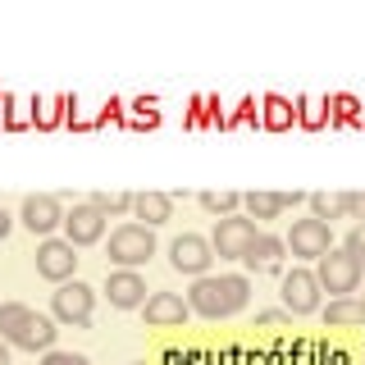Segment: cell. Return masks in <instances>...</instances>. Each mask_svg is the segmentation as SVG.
<instances>
[{"mask_svg":"<svg viewBox=\"0 0 365 365\" xmlns=\"http://www.w3.org/2000/svg\"><path fill=\"white\" fill-rule=\"evenodd\" d=\"M356 302H361V306H365V292H361V297H356Z\"/></svg>","mask_w":365,"mask_h":365,"instance_id":"obj_33","label":"cell"},{"mask_svg":"<svg viewBox=\"0 0 365 365\" xmlns=\"http://www.w3.org/2000/svg\"><path fill=\"white\" fill-rule=\"evenodd\" d=\"M324 324H334V329H347V324H365V306L356 302V297H338V302H329L324 311Z\"/></svg>","mask_w":365,"mask_h":365,"instance_id":"obj_18","label":"cell"},{"mask_svg":"<svg viewBox=\"0 0 365 365\" xmlns=\"http://www.w3.org/2000/svg\"><path fill=\"white\" fill-rule=\"evenodd\" d=\"M315 279H319V288L334 292V302H338V297H356V292H361L365 269H361V260L351 256L347 247H334L329 256L315 260Z\"/></svg>","mask_w":365,"mask_h":365,"instance_id":"obj_2","label":"cell"},{"mask_svg":"<svg viewBox=\"0 0 365 365\" xmlns=\"http://www.w3.org/2000/svg\"><path fill=\"white\" fill-rule=\"evenodd\" d=\"M279 292H283V311L288 315H315V311H324V288H319V279H315V269H306V265H297L283 274V283H279Z\"/></svg>","mask_w":365,"mask_h":365,"instance_id":"obj_6","label":"cell"},{"mask_svg":"<svg viewBox=\"0 0 365 365\" xmlns=\"http://www.w3.org/2000/svg\"><path fill=\"white\" fill-rule=\"evenodd\" d=\"M297 119H302L306 128H324V119H329V101H302Z\"/></svg>","mask_w":365,"mask_h":365,"instance_id":"obj_24","label":"cell"},{"mask_svg":"<svg viewBox=\"0 0 365 365\" xmlns=\"http://www.w3.org/2000/svg\"><path fill=\"white\" fill-rule=\"evenodd\" d=\"M133 197H137V192H91L87 201L110 220V215H128V210H133Z\"/></svg>","mask_w":365,"mask_h":365,"instance_id":"obj_23","label":"cell"},{"mask_svg":"<svg viewBox=\"0 0 365 365\" xmlns=\"http://www.w3.org/2000/svg\"><path fill=\"white\" fill-rule=\"evenodd\" d=\"M251 302V279L247 274H205L187 288V306L201 319H233Z\"/></svg>","mask_w":365,"mask_h":365,"instance_id":"obj_1","label":"cell"},{"mask_svg":"<svg viewBox=\"0 0 365 365\" xmlns=\"http://www.w3.org/2000/svg\"><path fill=\"white\" fill-rule=\"evenodd\" d=\"M28 315H32V306H23V302H0V338H14L23 324H28Z\"/></svg>","mask_w":365,"mask_h":365,"instance_id":"obj_22","label":"cell"},{"mask_svg":"<svg viewBox=\"0 0 365 365\" xmlns=\"http://www.w3.org/2000/svg\"><path fill=\"white\" fill-rule=\"evenodd\" d=\"M91 311H96V288H87L83 279L60 283V288L51 292V319H55V324L87 329L91 324Z\"/></svg>","mask_w":365,"mask_h":365,"instance_id":"obj_4","label":"cell"},{"mask_svg":"<svg viewBox=\"0 0 365 365\" xmlns=\"http://www.w3.org/2000/svg\"><path fill=\"white\" fill-rule=\"evenodd\" d=\"M283 242H288V251L297 260H319V256L334 251V228H329L324 220H315V215H306V220H292Z\"/></svg>","mask_w":365,"mask_h":365,"instance_id":"obj_7","label":"cell"},{"mask_svg":"<svg viewBox=\"0 0 365 365\" xmlns=\"http://www.w3.org/2000/svg\"><path fill=\"white\" fill-rule=\"evenodd\" d=\"M288 256V242H283L279 233H265L260 228V237L247 247V256H242V265L247 269H269V274H279V260Z\"/></svg>","mask_w":365,"mask_h":365,"instance_id":"obj_15","label":"cell"},{"mask_svg":"<svg viewBox=\"0 0 365 365\" xmlns=\"http://www.w3.org/2000/svg\"><path fill=\"white\" fill-rule=\"evenodd\" d=\"M133 215H137L146 228H160V224L174 220V197H169V192L146 187V192H137V197H133Z\"/></svg>","mask_w":365,"mask_h":365,"instance_id":"obj_16","label":"cell"},{"mask_svg":"<svg viewBox=\"0 0 365 365\" xmlns=\"http://www.w3.org/2000/svg\"><path fill=\"white\" fill-rule=\"evenodd\" d=\"M55 334H60V324H55L51 315H37V311H32V315H28V324H23L14 338H9V347L41 351V356H46V351H55Z\"/></svg>","mask_w":365,"mask_h":365,"instance_id":"obj_14","label":"cell"},{"mask_svg":"<svg viewBox=\"0 0 365 365\" xmlns=\"http://www.w3.org/2000/svg\"><path fill=\"white\" fill-rule=\"evenodd\" d=\"M9 228H14V215H9L5 205H0V242H5V237H9Z\"/></svg>","mask_w":365,"mask_h":365,"instance_id":"obj_30","label":"cell"},{"mask_svg":"<svg viewBox=\"0 0 365 365\" xmlns=\"http://www.w3.org/2000/svg\"><path fill=\"white\" fill-rule=\"evenodd\" d=\"M306 201V192H283V205H288V210H292V205H302Z\"/></svg>","mask_w":365,"mask_h":365,"instance_id":"obj_31","label":"cell"},{"mask_svg":"<svg viewBox=\"0 0 365 365\" xmlns=\"http://www.w3.org/2000/svg\"><path fill=\"white\" fill-rule=\"evenodd\" d=\"M306 205H311V215L324 220L329 228H334V220H347V201H342V192H311Z\"/></svg>","mask_w":365,"mask_h":365,"instance_id":"obj_19","label":"cell"},{"mask_svg":"<svg viewBox=\"0 0 365 365\" xmlns=\"http://www.w3.org/2000/svg\"><path fill=\"white\" fill-rule=\"evenodd\" d=\"M283 319H292V315H288V311H260L256 324H260V329H274V324H283Z\"/></svg>","mask_w":365,"mask_h":365,"instance_id":"obj_29","label":"cell"},{"mask_svg":"<svg viewBox=\"0 0 365 365\" xmlns=\"http://www.w3.org/2000/svg\"><path fill=\"white\" fill-rule=\"evenodd\" d=\"M0 365H14V361H9V342L5 338H0Z\"/></svg>","mask_w":365,"mask_h":365,"instance_id":"obj_32","label":"cell"},{"mask_svg":"<svg viewBox=\"0 0 365 365\" xmlns=\"http://www.w3.org/2000/svg\"><path fill=\"white\" fill-rule=\"evenodd\" d=\"M106 215L96 210L91 201H78L73 210L64 215V242H73V247H96L101 237H106Z\"/></svg>","mask_w":365,"mask_h":365,"instance_id":"obj_11","label":"cell"},{"mask_svg":"<svg viewBox=\"0 0 365 365\" xmlns=\"http://www.w3.org/2000/svg\"><path fill=\"white\" fill-rule=\"evenodd\" d=\"M106 297L114 311H137V306H146V279L137 269H114L106 279Z\"/></svg>","mask_w":365,"mask_h":365,"instance_id":"obj_13","label":"cell"},{"mask_svg":"<svg viewBox=\"0 0 365 365\" xmlns=\"http://www.w3.org/2000/svg\"><path fill=\"white\" fill-rule=\"evenodd\" d=\"M329 110H334L342 123H361V106H356V96H334V101H329Z\"/></svg>","mask_w":365,"mask_h":365,"instance_id":"obj_25","label":"cell"},{"mask_svg":"<svg viewBox=\"0 0 365 365\" xmlns=\"http://www.w3.org/2000/svg\"><path fill=\"white\" fill-rule=\"evenodd\" d=\"M283 210H288V205H283V192H247L242 197V215H251L256 224L279 220Z\"/></svg>","mask_w":365,"mask_h":365,"instance_id":"obj_17","label":"cell"},{"mask_svg":"<svg viewBox=\"0 0 365 365\" xmlns=\"http://www.w3.org/2000/svg\"><path fill=\"white\" fill-rule=\"evenodd\" d=\"M106 256H110V265H119V269H142L146 260L155 256V228H146V224H119L110 233Z\"/></svg>","mask_w":365,"mask_h":365,"instance_id":"obj_3","label":"cell"},{"mask_svg":"<svg viewBox=\"0 0 365 365\" xmlns=\"http://www.w3.org/2000/svg\"><path fill=\"white\" fill-rule=\"evenodd\" d=\"M169 265H174L178 274H192V279H205L215 265V247H210V237H201V233H182L169 242Z\"/></svg>","mask_w":365,"mask_h":365,"instance_id":"obj_8","label":"cell"},{"mask_svg":"<svg viewBox=\"0 0 365 365\" xmlns=\"http://www.w3.org/2000/svg\"><path fill=\"white\" fill-rule=\"evenodd\" d=\"M361 365H365V356H361Z\"/></svg>","mask_w":365,"mask_h":365,"instance_id":"obj_35","label":"cell"},{"mask_svg":"<svg viewBox=\"0 0 365 365\" xmlns=\"http://www.w3.org/2000/svg\"><path fill=\"white\" fill-rule=\"evenodd\" d=\"M142 315H146L151 329H178V324H187L192 306H187V297H178V292H151L146 306H142Z\"/></svg>","mask_w":365,"mask_h":365,"instance_id":"obj_12","label":"cell"},{"mask_svg":"<svg viewBox=\"0 0 365 365\" xmlns=\"http://www.w3.org/2000/svg\"><path fill=\"white\" fill-rule=\"evenodd\" d=\"M260 237V224L251 220V215H228V220H215V233H210V247L220 260H242L247 247Z\"/></svg>","mask_w":365,"mask_h":365,"instance_id":"obj_5","label":"cell"},{"mask_svg":"<svg viewBox=\"0 0 365 365\" xmlns=\"http://www.w3.org/2000/svg\"><path fill=\"white\" fill-rule=\"evenodd\" d=\"M260 119H265V128L283 133V128H292V123H297V110L283 96H265V114H260Z\"/></svg>","mask_w":365,"mask_h":365,"instance_id":"obj_21","label":"cell"},{"mask_svg":"<svg viewBox=\"0 0 365 365\" xmlns=\"http://www.w3.org/2000/svg\"><path fill=\"white\" fill-rule=\"evenodd\" d=\"M342 247H347L351 256L361 260V269H365V224H356V228H351V233H347V242H342Z\"/></svg>","mask_w":365,"mask_h":365,"instance_id":"obj_27","label":"cell"},{"mask_svg":"<svg viewBox=\"0 0 365 365\" xmlns=\"http://www.w3.org/2000/svg\"><path fill=\"white\" fill-rule=\"evenodd\" d=\"M342 201H347V215H351V220L365 224V192H342Z\"/></svg>","mask_w":365,"mask_h":365,"instance_id":"obj_28","label":"cell"},{"mask_svg":"<svg viewBox=\"0 0 365 365\" xmlns=\"http://www.w3.org/2000/svg\"><path fill=\"white\" fill-rule=\"evenodd\" d=\"M210 215H220V220H228V215H237L242 210V192H233V187H220V192H201L197 197Z\"/></svg>","mask_w":365,"mask_h":365,"instance_id":"obj_20","label":"cell"},{"mask_svg":"<svg viewBox=\"0 0 365 365\" xmlns=\"http://www.w3.org/2000/svg\"><path fill=\"white\" fill-rule=\"evenodd\" d=\"M41 365H91V361L83 356V351H46Z\"/></svg>","mask_w":365,"mask_h":365,"instance_id":"obj_26","label":"cell"},{"mask_svg":"<svg viewBox=\"0 0 365 365\" xmlns=\"http://www.w3.org/2000/svg\"><path fill=\"white\" fill-rule=\"evenodd\" d=\"M64 205H60V197H51V192H32L28 201H23V210H19V220H23V228L28 233H37L41 242L55 233V228H64Z\"/></svg>","mask_w":365,"mask_h":365,"instance_id":"obj_10","label":"cell"},{"mask_svg":"<svg viewBox=\"0 0 365 365\" xmlns=\"http://www.w3.org/2000/svg\"><path fill=\"white\" fill-rule=\"evenodd\" d=\"M133 365H146V361H133Z\"/></svg>","mask_w":365,"mask_h":365,"instance_id":"obj_34","label":"cell"},{"mask_svg":"<svg viewBox=\"0 0 365 365\" xmlns=\"http://www.w3.org/2000/svg\"><path fill=\"white\" fill-rule=\"evenodd\" d=\"M73 269H78V247L64 242V237H46L37 242V274L46 283H73Z\"/></svg>","mask_w":365,"mask_h":365,"instance_id":"obj_9","label":"cell"}]
</instances>
